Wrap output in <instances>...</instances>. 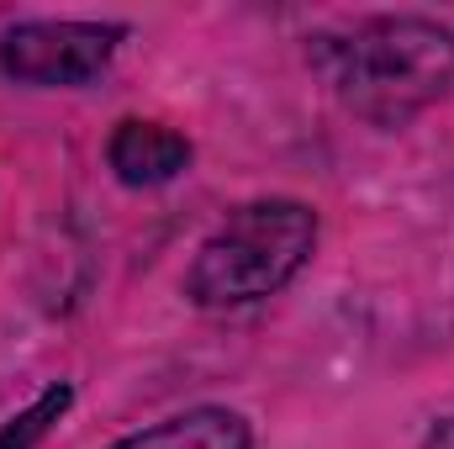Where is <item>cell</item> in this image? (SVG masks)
<instances>
[{
    "label": "cell",
    "mask_w": 454,
    "mask_h": 449,
    "mask_svg": "<svg viewBox=\"0 0 454 449\" xmlns=\"http://www.w3.org/2000/svg\"><path fill=\"white\" fill-rule=\"evenodd\" d=\"M116 449H254V434L232 407H191L143 434H127Z\"/></svg>",
    "instance_id": "5b68a950"
},
{
    "label": "cell",
    "mask_w": 454,
    "mask_h": 449,
    "mask_svg": "<svg viewBox=\"0 0 454 449\" xmlns=\"http://www.w3.org/2000/svg\"><path fill=\"white\" fill-rule=\"evenodd\" d=\"M106 164H112L116 180L132 185V191L169 185L175 175H185L191 143H185L175 127H164V122H137V116H127V122H116L112 143H106Z\"/></svg>",
    "instance_id": "277c9868"
},
{
    "label": "cell",
    "mask_w": 454,
    "mask_h": 449,
    "mask_svg": "<svg viewBox=\"0 0 454 449\" xmlns=\"http://www.w3.org/2000/svg\"><path fill=\"white\" fill-rule=\"evenodd\" d=\"M312 69L343 112L407 127L454 85V32L434 16H364L312 43Z\"/></svg>",
    "instance_id": "6da1fadb"
},
{
    "label": "cell",
    "mask_w": 454,
    "mask_h": 449,
    "mask_svg": "<svg viewBox=\"0 0 454 449\" xmlns=\"http://www.w3.org/2000/svg\"><path fill=\"white\" fill-rule=\"evenodd\" d=\"M121 37L116 21H16L0 37V75L32 91H74L112 69Z\"/></svg>",
    "instance_id": "3957f363"
},
{
    "label": "cell",
    "mask_w": 454,
    "mask_h": 449,
    "mask_svg": "<svg viewBox=\"0 0 454 449\" xmlns=\"http://www.w3.org/2000/svg\"><path fill=\"white\" fill-rule=\"evenodd\" d=\"M69 402H74V391L59 381V386H48L32 407H21L16 418H5L0 423V449H37L48 434H53V423L69 413Z\"/></svg>",
    "instance_id": "8992f818"
},
{
    "label": "cell",
    "mask_w": 454,
    "mask_h": 449,
    "mask_svg": "<svg viewBox=\"0 0 454 449\" xmlns=\"http://www.w3.org/2000/svg\"><path fill=\"white\" fill-rule=\"evenodd\" d=\"M423 449H454V418H444V423L428 434V445H423Z\"/></svg>",
    "instance_id": "52a82bcc"
},
{
    "label": "cell",
    "mask_w": 454,
    "mask_h": 449,
    "mask_svg": "<svg viewBox=\"0 0 454 449\" xmlns=\"http://www.w3.org/2000/svg\"><path fill=\"white\" fill-rule=\"evenodd\" d=\"M317 248V212L296 196H259L227 212L223 227L196 248L185 296L201 312H238L286 291Z\"/></svg>",
    "instance_id": "7a4b0ae2"
}]
</instances>
